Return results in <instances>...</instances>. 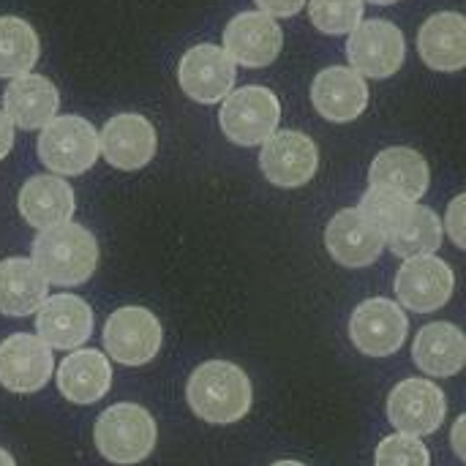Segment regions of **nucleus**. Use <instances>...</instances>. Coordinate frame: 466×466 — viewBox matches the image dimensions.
I'll use <instances>...</instances> for the list:
<instances>
[{
	"instance_id": "1",
	"label": "nucleus",
	"mask_w": 466,
	"mask_h": 466,
	"mask_svg": "<svg viewBox=\"0 0 466 466\" xmlns=\"http://www.w3.org/2000/svg\"><path fill=\"white\" fill-rule=\"evenodd\" d=\"M186 399L194 415L205 423L232 426L248 415L254 404V388L240 366L229 360H208L188 377Z\"/></svg>"
},
{
	"instance_id": "2",
	"label": "nucleus",
	"mask_w": 466,
	"mask_h": 466,
	"mask_svg": "<svg viewBox=\"0 0 466 466\" xmlns=\"http://www.w3.org/2000/svg\"><path fill=\"white\" fill-rule=\"evenodd\" d=\"M98 240L82 224L66 221L38 232L33 243V265L46 284L79 287L98 268Z\"/></svg>"
},
{
	"instance_id": "3",
	"label": "nucleus",
	"mask_w": 466,
	"mask_h": 466,
	"mask_svg": "<svg viewBox=\"0 0 466 466\" xmlns=\"http://www.w3.org/2000/svg\"><path fill=\"white\" fill-rule=\"evenodd\" d=\"M156 420L139 404H115L104 410L93 431L98 453L117 466L145 461L156 448Z\"/></svg>"
},
{
	"instance_id": "4",
	"label": "nucleus",
	"mask_w": 466,
	"mask_h": 466,
	"mask_svg": "<svg viewBox=\"0 0 466 466\" xmlns=\"http://www.w3.org/2000/svg\"><path fill=\"white\" fill-rule=\"evenodd\" d=\"M279 120H281L279 96L262 85L232 90L218 112L224 137L240 147H254L270 139L279 128Z\"/></svg>"
},
{
	"instance_id": "5",
	"label": "nucleus",
	"mask_w": 466,
	"mask_h": 466,
	"mask_svg": "<svg viewBox=\"0 0 466 466\" xmlns=\"http://www.w3.org/2000/svg\"><path fill=\"white\" fill-rule=\"evenodd\" d=\"M98 134L79 115L52 117L38 137V158L55 175H82L98 158Z\"/></svg>"
},
{
	"instance_id": "6",
	"label": "nucleus",
	"mask_w": 466,
	"mask_h": 466,
	"mask_svg": "<svg viewBox=\"0 0 466 466\" xmlns=\"http://www.w3.org/2000/svg\"><path fill=\"white\" fill-rule=\"evenodd\" d=\"M164 344L158 317L142 306H123L109 314L104 325V347L120 366H147Z\"/></svg>"
},
{
	"instance_id": "7",
	"label": "nucleus",
	"mask_w": 466,
	"mask_h": 466,
	"mask_svg": "<svg viewBox=\"0 0 466 466\" xmlns=\"http://www.w3.org/2000/svg\"><path fill=\"white\" fill-rule=\"evenodd\" d=\"M347 57L360 76L388 79L407 60V38L388 19H366L350 33Z\"/></svg>"
},
{
	"instance_id": "8",
	"label": "nucleus",
	"mask_w": 466,
	"mask_h": 466,
	"mask_svg": "<svg viewBox=\"0 0 466 466\" xmlns=\"http://www.w3.org/2000/svg\"><path fill=\"white\" fill-rule=\"evenodd\" d=\"M410 336V319L396 300L369 298L363 300L350 319V339L358 352L369 358L396 355Z\"/></svg>"
},
{
	"instance_id": "9",
	"label": "nucleus",
	"mask_w": 466,
	"mask_h": 466,
	"mask_svg": "<svg viewBox=\"0 0 466 466\" xmlns=\"http://www.w3.org/2000/svg\"><path fill=\"white\" fill-rule=\"evenodd\" d=\"M448 415V399L431 380H404L388 396V418L399 434L429 437L440 431Z\"/></svg>"
},
{
	"instance_id": "10",
	"label": "nucleus",
	"mask_w": 466,
	"mask_h": 466,
	"mask_svg": "<svg viewBox=\"0 0 466 466\" xmlns=\"http://www.w3.org/2000/svg\"><path fill=\"white\" fill-rule=\"evenodd\" d=\"M393 287L401 309H410L415 314H431L445 309L448 300L453 298L456 276L445 259L429 254V257L404 259Z\"/></svg>"
},
{
	"instance_id": "11",
	"label": "nucleus",
	"mask_w": 466,
	"mask_h": 466,
	"mask_svg": "<svg viewBox=\"0 0 466 466\" xmlns=\"http://www.w3.org/2000/svg\"><path fill=\"white\" fill-rule=\"evenodd\" d=\"M262 175L279 188H300L314 180L319 169V147L303 131H276L262 142Z\"/></svg>"
},
{
	"instance_id": "12",
	"label": "nucleus",
	"mask_w": 466,
	"mask_h": 466,
	"mask_svg": "<svg viewBox=\"0 0 466 466\" xmlns=\"http://www.w3.org/2000/svg\"><path fill=\"white\" fill-rule=\"evenodd\" d=\"M177 82L197 104H218L235 87V63L221 46L197 44L180 57Z\"/></svg>"
},
{
	"instance_id": "13",
	"label": "nucleus",
	"mask_w": 466,
	"mask_h": 466,
	"mask_svg": "<svg viewBox=\"0 0 466 466\" xmlns=\"http://www.w3.org/2000/svg\"><path fill=\"white\" fill-rule=\"evenodd\" d=\"M325 246L341 268L358 270L380 259L385 251V235L360 208H347L328 221Z\"/></svg>"
},
{
	"instance_id": "14",
	"label": "nucleus",
	"mask_w": 466,
	"mask_h": 466,
	"mask_svg": "<svg viewBox=\"0 0 466 466\" xmlns=\"http://www.w3.org/2000/svg\"><path fill=\"white\" fill-rule=\"evenodd\" d=\"M158 147V137L153 123L145 115L123 112L106 120L98 134V153L123 172L142 169L153 161Z\"/></svg>"
},
{
	"instance_id": "15",
	"label": "nucleus",
	"mask_w": 466,
	"mask_h": 466,
	"mask_svg": "<svg viewBox=\"0 0 466 466\" xmlns=\"http://www.w3.org/2000/svg\"><path fill=\"white\" fill-rule=\"evenodd\" d=\"M284 44V33L279 22L262 11H243L232 16L224 27V52L232 63L246 68H265L270 66Z\"/></svg>"
},
{
	"instance_id": "16",
	"label": "nucleus",
	"mask_w": 466,
	"mask_h": 466,
	"mask_svg": "<svg viewBox=\"0 0 466 466\" xmlns=\"http://www.w3.org/2000/svg\"><path fill=\"white\" fill-rule=\"evenodd\" d=\"M52 350L30 333H14L0 344V385L11 393H35L52 380Z\"/></svg>"
},
{
	"instance_id": "17",
	"label": "nucleus",
	"mask_w": 466,
	"mask_h": 466,
	"mask_svg": "<svg viewBox=\"0 0 466 466\" xmlns=\"http://www.w3.org/2000/svg\"><path fill=\"white\" fill-rule=\"evenodd\" d=\"M38 339L49 350H79L93 336V311L79 295H52L35 311Z\"/></svg>"
},
{
	"instance_id": "18",
	"label": "nucleus",
	"mask_w": 466,
	"mask_h": 466,
	"mask_svg": "<svg viewBox=\"0 0 466 466\" xmlns=\"http://www.w3.org/2000/svg\"><path fill=\"white\" fill-rule=\"evenodd\" d=\"M311 104L314 109L330 123H350L360 117L369 106V85L366 79L347 68L330 66L314 76L311 85Z\"/></svg>"
},
{
	"instance_id": "19",
	"label": "nucleus",
	"mask_w": 466,
	"mask_h": 466,
	"mask_svg": "<svg viewBox=\"0 0 466 466\" xmlns=\"http://www.w3.org/2000/svg\"><path fill=\"white\" fill-rule=\"evenodd\" d=\"M431 186L429 161L412 147H388L382 150L369 169V188L388 191L407 202L423 199Z\"/></svg>"
},
{
	"instance_id": "20",
	"label": "nucleus",
	"mask_w": 466,
	"mask_h": 466,
	"mask_svg": "<svg viewBox=\"0 0 466 466\" xmlns=\"http://www.w3.org/2000/svg\"><path fill=\"white\" fill-rule=\"evenodd\" d=\"M60 93L41 74H22L8 82L3 90V112L14 123V128L35 131L44 128L52 117H57Z\"/></svg>"
},
{
	"instance_id": "21",
	"label": "nucleus",
	"mask_w": 466,
	"mask_h": 466,
	"mask_svg": "<svg viewBox=\"0 0 466 466\" xmlns=\"http://www.w3.org/2000/svg\"><path fill=\"white\" fill-rule=\"evenodd\" d=\"M16 205L22 218L38 232L71 221L76 210L74 188L57 175H33L30 180H25Z\"/></svg>"
},
{
	"instance_id": "22",
	"label": "nucleus",
	"mask_w": 466,
	"mask_h": 466,
	"mask_svg": "<svg viewBox=\"0 0 466 466\" xmlns=\"http://www.w3.org/2000/svg\"><path fill=\"white\" fill-rule=\"evenodd\" d=\"M57 390L71 404H96L112 388V366L109 358L98 350H74L55 374Z\"/></svg>"
},
{
	"instance_id": "23",
	"label": "nucleus",
	"mask_w": 466,
	"mask_h": 466,
	"mask_svg": "<svg viewBox=\"0 0 466 466\" xmlns=\"http://www.w3.org/2000/svg\"><path fill=\"white\" fill-rule=\"evenodd\" d=\"M418 52L434 71H461L466 66V22L459 11H440L418 30Z\"/></svg>"
},
{
	"instance_id": "24",
	"label": "nucleus",
	"mask_w": 466,
	"mask_h": 466,
	"mask_svg": "<svg viewBox=\"0 0 466 466\" xmlns=\"http://www.w3.org/2000/svg\"><path fill=\"white\" fill-rule=\"evenodd\" d=\"M415 366L429 377H456L466 363V339L451 322H431L420 328L412 344Z\"/></svg>"
},
{
	"instance_id": "25",
	"label": "nucleus",
	"mask_w": 466,
	"mask_h": 466,
	"mask_svg": "<svg viewBox=\"0 0 466 466\" xmlns=\"http://www.w3.org/2000/svg\"><path fill=\"white\" fill-rule=\"evenodd\" d=\"M49 284L27 257H8L0 262V314L30 317L46 300Z\"/></svg>"
},
{
	"instance_id": "26",
	"label": "nucleus",
	"mask_w": 466,
	"mask_h": 466,
	"mask_svg": "<svg viewBox=\"0 0 466 466\" xmlns=\"http://www.w3.org/2000/svg\"><path fill=\"white\" fill-rule=\"evenodd\" d=\"M442 235L445 229L440 216L431 208L415 202L407 221L385 240V246H390V251L401 259H415L434 254L442 246Z\"/></svg>"
},
{
	"instance_id": "27",
	"label": "nucleus",
	"mask_w": 466,
	"mask_h": 466,
	"mask_svg": "<svg viewBox=\"0 0 466 466\" xmlns=\"http://www.w3.org/2000/svg\"><path fill=\"white\" fill-rule=\"evenodd\" d=\"M41 44L30 22L19 16H0V79H16L30 74L38 63Z\"/></svg>"
},
{
	"instance_id": "28",
	"label": "nucleus",
	"mask_w": 466,
	"mask_h": 466,
	"mask_svg": "<svg viewBox=\"0 0 466 466\" xmlns=\"http://www.w3.org/2000/svg\"><path fill=\"white\" fill-rule=\"evenodd\" d=\"M309 19L325 35H350L363 22V0H309Z\"/></svg>"
},
{
	"instance_id": "29",
	"label": "nucleus",
	"mask_w": 466,
	"mask_h": 466,
	"mask_svg": "<svg viewBox=\"0 0 466 466\" xmlns=\"http://www.w3.org/2000/svg\"><path fill=\"white\" fill-rule=\"evenodd\" d=\"M412 205L415 202H407L401 197H393L388 191H377V188H369L363 202H360V210L380 227V232L385 235V240L407 221V216L412 213Z\"/></svg>"
},
{
	"instance_id": "30",
	"label": "nucleus",
	"mask_w": 466,
	"mask_h": 466,
	"mask_svg": "<svg viewBox=\"0 0 466 466\" xmlns=\"http://www.w3.org/2000/svg\"><path fill=\"white\" fill-rule=\"evenodd\" d=\"M374 466H431V453L418 437L396 431L377 445Z\"/></svg>"
},
{
	"instance_id": "31",
	"label": "nucleus",
	"mask_w": 466,
	"mask_h": 466,
	"mask_svg": "<svg viewBox=\"0 0 466 466\" xmlns=\"http://www.w3.org/2000/svg\"><path fill=\"white\" fill-rule=\"evenodd\" d=\"M464 205H466V197L464 194H459V197L451 202V208H448V216H445V229H448L451 240L456 243V248H464L466 246Z\"/></svg>"
},
{
	"instance_id": "32",
	"label": "nucleus",
	"mask_w": 466,
	"mask_h": 466,
	"mask_svg": "<svg viewBox=\"0 0 466 466\" xmlns=\"http://www.w3.org/2000/svg\"><path fill=\"white\" fill-rule=\"evenodd\" d=\"M257 5L268 16H295L306 5V0H257Z\"/></svg>"
},
{
	"instance_id": "33",
	"label": "nucleus",
	"mask_w": 466,
	"mask_h": 466,
	"mask_svg": "<svg viewBox=\"0 0 466 466\" xmlns=\"http://www.w3.org/2000/svg\"><path fill=\"white\" fill-rule=\"evenodd\" d=\"M11 147H14V123L0 109V161L11 153Z\"/></svg>"
},
{
	"instance_id": "34",
	"label": "nucleus",
	"mask_w": 466,
	"mask_h": 466,
	"mask_svg": "<svg viewBox=\"0 0 466 466\" xmlns=\"http://www.w3.org/2000/svg\"><path fill=\"white\" fill-rule=\"evenodd\" d=\"M0 466H16V461L11 459V453L3 451V448H0Z\"/></svg>"
},
{
	"instance_id": "35",
	"label": "nucleus",
	"mask_w": 466,
	"mask_h": 466,
	"mask_svg": "<svg viewBox=\"0 0 466 466\" xmlns=\"http://www.w3.org/2000/svg\"><path fill=\"white\" fill-rule=\"evenodd\" d=\"M273 466H306V464H300V461H276Z\"/></svg>"
},
{
	"instance_id": "36",
	"label": "nucleus",
	"mask_w": 466,
	"mask_h": 466,
	"mask_svg": "<svg viewBox=\"0 0 466 466\" xmlns=\"http://www.w3.org/2000/svg\"><path fill=\"white\" fill-rule=\"evenodd\" d=\"M369 3H377V5H390V3H399V0H369Z\"/></svg>"
}]
</instances>
